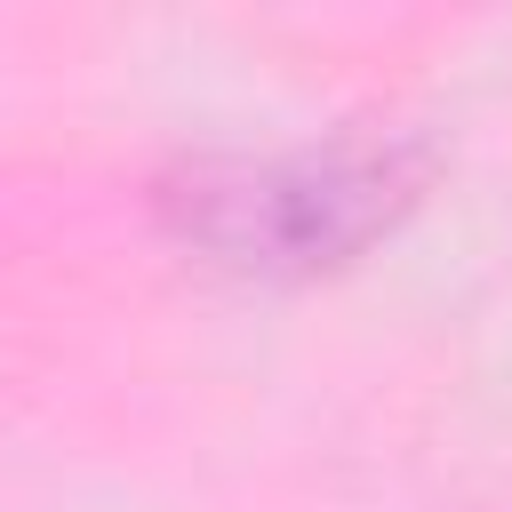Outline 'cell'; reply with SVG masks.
I'll return each mask as SVG.
<instances>
[{"label":"cell","instance_id":"obj_1","mask_svg":"<svg viewBox=\"0 0 512 512\" xmlns=\"http://www.w3.org/2000/svg\"><path fill=\"white\" fill-rule=\"evenodd\" d=\"M432 152L400 120H344L272 152H200L160 184L184 240L248 272H320L368 248L424 184Z\"/></svg>","mask_w":512,"mask_h":512}]
</instances>
